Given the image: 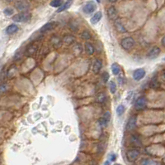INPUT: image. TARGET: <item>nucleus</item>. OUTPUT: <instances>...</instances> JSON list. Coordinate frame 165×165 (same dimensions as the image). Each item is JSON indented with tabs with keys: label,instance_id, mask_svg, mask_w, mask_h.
<instances>
[{
	"label": "nucleus",
	"instance_id": "9d476101",
	"mask_svg": "<svg viewBox=\"0 0 165 165\" xmlns=\"http://www.w3.org/2000/svg\"><path fill=\"white\" fill-rule=\"evenodd\" d=\"M102 62L101 60L97 59L94 62H93V65H92V72L95 74H98L100 72V71L102 70Z\"/></svg>",
	"mask_w": 165,
	"mask_h": 165
},
{
	"label": "nucleus",
	"instance_id": "f8f14e48",
	"mask_svg": "<svg viewBox=\"0 0 165 165\" xmlns=\"http://www.w3.org/2000/svg\"><path fill=\"white\" fill-rule=\"evenodd\" d=\"M56 26V23H54V22H50V23H47L45 25H43L41 29H40V32L41 33H45V32H48V31H50V30L54 29Z\"/></svg>",
	"mask_w": 165,
	"mask_h": 165
},
{
	"label": "nucleus",
	"instance_id": "a211bd4d",
	"mask_svg": "<svg viewBox=\"0 0 165 165\" xmlns=\"http://www.w3.org/2000/svg\"><path fill=\"white\" fill-rule=\"evenodd\" d=\"M36 52H37V47H36V46H35V45H31V46H29V47L27 48V50H26V54H27V56H28V57H32V56L36 55Z\"/></svg>",
	"mask_w": 165,
	"mask_h": 165
},
{
	"label": "nucleus",
	"instance_id": "79ce46f5",
	"mask_svg": "<svg viewBox=\"0 0 165 165\" xmlns=\"http://www.w3.org/2000/svg\"><path fill=\"white\" fill-rule=\"evenodd\" d=\"M164 60H165V59H164Z\"/></svg>",
	"mask_w": 165,
	"mask_h": 165
},
{
	"label": "nucleus",
	"instance_id": "6ab92c4d",
	"mask_svg": "<svg viewBox=\"0 0 165 165\" xmlns=\"http://www.w3.org/2000/svg\"><path fill=\"white\" fill-rule=\"evenodd\" d=\"M73 0H67L64 4H63L61 5V6L59 8L58 10H57V13H61V12H63L64 10L69 8L70 6H71L72 4H73Z\"/></svg>",
	"mask_w": 165,
	"mask_h": 165
},
{
	"label": "nucleus",
	"instance_id": "cd10ccee",
	"mask_svg": "<svg viewBox=\"0 0 165 165\" xmlns=\"http://www.w3.org/2000/svg\"><path fill=\"white\" fill-rule=\"evenodd\" d=\"M82 51V47H81L79 44H76V45L73 46V52L76 54V55H78V54L81 53Z\"/></svg>",
	"mask_w": 165,
	"mask_h": 165
},
{
	"label": "nucleus",
	"instance_id": "412c9836",
	"mask_svg": "<svg viewBox=\"0 0 165 165\" xmlns=\"http://www.w3.org/2000/svg\"><path fill=\"white\" fill-rule=\"evenodd\" d=\"M112 72L113 73V75H115V76H117V75H119L120 72H121V67H120V66L118 65L117 63H113L112 65Z\"/></svg>",
	"mask_w": 165,
	"mask_h": 165
},
{
	"label": "nucleus",
	"instance_id": "72a5a7b5",
	"mask_svg": "<svg viewBox=\"0 0 165 165\" xmlns=\"http://www.w3.org/2000/svg\"><path fill=\"white\" fill-rule=\"evenodd\" d=\"M117 80H118V82L120 83L121 85H123L124 82H125V78H124V76H123L122 74V75L119 74V76L117 78Z\"/></svg>",
	"mask_w": 165,
	"mask_h": 165
},
{
	"label": "nucleus",
	"instance_id": "c9c22d12",
	"mask_svg": "<svg viewBox=\"0 0 165 165\" xmlns=\"http://www.w3.org/2000/svg\"><path fill=\"white\" fill-rule=\"evenodd\" d=\"M162 44H163L164 47H165V36L163 38V39H162Z\"/></svg>",
	"mask_w": 165,
	"mask_h": 165
},
{
	"label": "nucleus",
	"instance_id": "7c9ffc66",
	"mask_svg": "<svg viewBox=\"0 0 165 165\" xmlns=\"http://www.w3.org/2000/svg\"><path fill=\"white\" fill-rule=\"evenodd\" d=\"M151 87L153 88H158L159 86V81H157V79L156 78H154L152 81H151V84H150Z\"/></svg>",
	"mask_w": 165,
	"mask_h": 165
},
{
	"label": "nucleus",
	"instance_id": "f3484780",
	"mask_svg": "<svg viewBox=\"0 0 165 165\" xmlns=\"http://www.w3.org/2000/svg\"><path fill=\"white\" fill-rule=\"evenodd\" d=\"M18 26L16 24H11L9 25L7 28H6V33L8 35H13L15 34L17 31H18Z\"/></svg>",
	"mask_w": 165,
	"mask_h": 165
},
{
	"label": "nucleus",
	"instance_id": "4468645a",
	"mask_svg": "<svg viewBox=\"0 0 165 165\" xmlns=\"http://www.w3.org/2000/svg\"><path fill=\"white\" fill-rule=\"evenodd\" d=\"M110 120H111V113L107 111L103 115V116L100 119V124L102 126H106L108 124V122L110 121Z\"/></svg>",
	"mask_w": 165,
	"mask_h": 165
},
{
	"label": "nucleus",
	"instance_id": "a878e982",
	"mask_svg": "<svg viewBox=\"0 0 165 165\" xmlns=\"http://www.w3.org/2000/svg\"><path fill=\"white\" fill-rule=\"evenodd\" d=\"M124 112H125V106L123 105H119L117 108V115L122 116V115L124 114Z\"/></svg>",
	"mask_w": 165,
	"mask_h": 165
},
{
	"label": "nucleus",
	"instance_id": "b1692460",
	"mask_svg": "<svg viewBox=\"0 0 165 165\" xmlns=\"http://www.w3.org/2000/svg\"><path fill=\"white\" fill-rule=\"evenodd\" d=\"M62 4H63L62 0H52L50 2V6L54 8H59Z\"/></svg>",
	"mask_w": 165,
	"mask_h": 165
},
{
	"label": "nucleus",
	"instance_id": "6e6552de",
	"mask_svg": "<svg viewBox=\"0 0 165 165\" xmlns=\"http://www.w3.org/2000/svg\"><path fill=\"white\" fill-rule=\"evenodd\" d=\"M161 50L159 47H154L153 48L150 49V51L149 52V53L147 54V57L150 59H155L159 57V55L160 54Z\"/></svg>",
	"mask_w": 165,
	"mask_h": 165
},
{
	"label": "nucleus",
	"instance_id": "0eeeda50",
	"mask_svg": "<svg viewBox=\"0 0 165 165\" xmlns=\"http://www.w3.org/2000/svg\"><path fill=\"white\" fill-rule=\"evenodd\" d=\"M145 71L143 68L136 69L133 73V78L136 81H139L142 80L143 78L145 77Z\"/></svg>",
	"mask_w": 165,
	"mask_h": 165
},
{
	"label": "nucleus",
	"instance_id": "a19ab883",
	"mask_svg": "<svg viewBox=\"0 0 165 165\" xmlns=\"http://www.w3.org/2000/svg\"><path fill=\"white\" fill-rule=\"evenodd\" d=\"M9 1H12V0H9Z\"/></svg>",
	"mask_w": 165,
	"mask_h": 165
},
{
	"label": "nucleus",
	"instance_id": "58836bf2",
	"mask_svg": "<svg viewBox=\"0 0 165 165\" xmlns=\"http://www.w3.org/2000/svg\"><path fill=\"white\" fill-rule=\"evenodd\" d=\"M97 3H101V0H97Z\"/></svg>",
	"mask_w": 165,
	"mask_h": 165
},
{
	"label": "nucleus",
	"instance_id": "e433bc0d",
	"mask_svg": "<svg viewBox=\"0 0 165 165\" xmlns=\"http://www.w3.org/2000/svg\"><path fill=\"white\" fill-rule=\"evenodd\" d=\"M107 1H108V2H109V3H115V2H117V0H107Z\"/></svg>",
	"mask_w": 165,
	"mask_h": 165
},
{
	"label": "nucleus",
	"instance_id": "393cba45",
	"mask_svg": "<svg viewBox=\"0 0 165 165\" xmlns=\"http://www.w3.org/2000/svg\"><path fill=\"white\" fill-rule=\"evenodd\" d=\"M142 165H161L160 163L151 159H146L142 162Z\"/></svg>",
	"mask_w": 165,
	"mask_h": 165
},
{
	"label": "nucleus",
	"instance_id": "1a4fd4ad",
	"mask_svg": "<svg viewBox=\"0 0 165 165\" xmlns=\"http://www.w3.org/2000/svg\"><path fill=\"white\" fill-rule=\"evenodd\" d=\"M107 16L108 18L111 20H113V21H116L118 18V13H117V11L116 9V8L114 6H112L110 7L108 10H107Z\"/></svg>",
	"mask_w": 165,
	"mask_h": 165
},
{
	"label": "nucleus",
	"instance_id": "423d86ee",
	"mask_svg": "<svg viewBox=\"0 0 165 165\" xmlns=\"http://www.w3.org/2000/svg\"><path fill=\"white\" fill-rule=\"evenodd\" d=\"M147 105V101L145 97H140L136 100V103H135V108H136L137 110H144L146 107Z\"/></svg>",
	"mask_w": 165,
	"mask_h": 165
},
{
	"label": "nucleus",
	"instance_id": "5701e85b",
	"mask_svg": "<svg viewBox=\"0 0 165 165\" xmlns=\"http://www.w3.org/2000/svg\"><path fill=\"white\" fill-rule=\"evenodd\" d=\"M106 100V95L104 93H99L96 97V101H97V103H100V104H102L104 103Z\"/></svg>",
	"mask_w": 165,
	"mask_h": 165
},
{
	"label": "nucleus",
	"instance_id": "c756f323",
	"mask_svg": "<svg viewBox=\"0 0 165 165\" xmlns=\"http://www.w3.org/2000/svg\"><path fill=\"white\" fill-rule=\"evenodd\" d=\"M131 142H132L133 144H136V145H141V140H140V139H139V137L136 135L131 136Z\"/></svg>",
	"mask_w": 165,
	"mask_h": 165
},
{
	"label": "nucleus",
	"instance_id": "f257e3e1",
	"mask_svg": "<svg viewBox=\"0 0 165 165\" xmlns=\"http://www.w3.org/2000/svg\"><path fill=\"white\" fill-rule=\"evenodd\" d=\"M31 18V15L28 12H22L20 13L14 15L13 17V20L16 23H26L28 22Z\"/></svg>",
	"mask_w": 165,
	"mask_h": 165
},
{
	"label": "nucleus",
	"instance_id": "9b49d317",
	"mask_svg": "<svg viewBox=\"0 0 165 165\" xmlns=\"http://www.w3.org/2000/svg\"><path fill=\"white\" fill-rule=\"evenodd\" d=\"M114 26H115L116 30H117L118 33H126V32H127L126 28L124 27V25L122 24V22H121L120 20H116L115 23H114Z\"/></svg>",
	"mask_w": 165,
	"mask_h": 165
},
{
	"label": "nucleus",
	"instance_id": "7ed1b4c3",
	"mask_svg": "<svg viewBox=\"0 0 165 165\" xmlns=\"http://www.w3.org/2000/svg\"><path fill=\"white\" fill-rule=\"evenodd\" d=\"M97 9V5L96 4L93 2V1H89L87 2L86 4L83 6L82 8V11L87 13V14H90V13H92L95 10Z\"/></svg>",
	"mask_w": 165,
	"mask_h": 165
},
{
	"label": "nucleus",
	"instance_id": "2f4dec72",
	"mask_svg": "<svg viewBox=\"0 0 165 165\" xmlns=\"http://www.w3.org/2000/svg\"><path fill=\"white\" fill-rule=\"evenodd\" d=\"M3 13H4V14L7 15V16H11V15H13V9L11 8H5L4 9Z\"/></svg>",
	"mask_w": 165,
	"mask_h": 165
},
{
	"label": "nucleus",
	"instance_id": "4be33fe9",
	"mask_svg": "<svg viewBox=\"0 0 165 165\" xmlns=\"http://www.w3.org/2000/svg\"><path fill=\"white\" fill-rule=\"evenodd\" d=\"M85 50H86V52L88 55H92V54L94 53V52H95L94 47L91 43H89V42H87V43L85 44Z\"/></svg>",
	"mask_w": 165,
	"mask_h": 165
},
{
	"label": "nucleus",
	"instance_id": "4c0bfd02",
	"mask_svg": "<svg viewBox=\"0 0 165 165\" xmlns=\"http://www.w3.org/2000/svg\"><path fill=\"white\" fill-rule=\"evenodd\" d=\"M104 165H109V161L106 162V163H105V164H104Z\"/></svg>",
	"mask_w": 165,
	"mask_h": 165
},
{
	"label": "nucleus",
	"instance_id": "473e14b6",
	"mask_svg": "<svg viewBox=\"0 0 165 165\" xmlns=\"http://www.w3.org/2000/svg\"><path fill=\"white\" fill-rule=\"evenodd\" d=\"M102 79L103 82L107 83L108 81V80H109V74L107 72H103L102 76Z\"/></svg>",
	"mask_w": 165,
	"mask_h": 165
},
{
	"label": "nucleus",
	"instance_id": "2eb2a0df",
	"mask_svg": "<svg viewBox=\"0 0 165 165\" xmlns=\"http://www.w3.org/2000/svg\"><path fill=\"white\" fill-rule=\"evenodd\" d=\"M16 8H17V9L19 10V11L27 12L29 8V4L27 3L24 2V1H21V2H18L16 4Z\"/></svg>",
	"mask_w": 165,
	"mask_h": 165
},
{
	"label": "nucleus",
	"instance_id": "bb28decb",
	"mask_svg": "<svg viewBox=\"0 0 165 165\" xmlns=\"http://www.w3.org/2000/svg\"><path fill=\"white\" fill-rule=\"evenodd\" d=\"M81 38L82 39H84V40H89V39H91L92 38V36H91V34L90 33L87 31V30H85V31H83L81 34Z\"/></svg>",
	"mask_w": 165,
	"mask_h": 165
},
{
	"label": "nucleus",
	"instance_id": "ddd939ff",
	"mask_svg": "<svg viewBox=\"0 0 165 165\" xmlns=\"http://www.w3.org/2000/svg\"><path fill=\"white\" fill-rule=\"evenodd\" d=\"M50 42H51V44L53 45L55 47L58 48V47H59L61 46V44L63 42V40H61L58 36L54 35V36L51 37V38H50Z\"/></svg>",
	"mask_w": 165,
	"mask_h": 165
},
{
	"label": "nucleus",
	"instance_id": "aec40b11",
	"mask_svg": "<svg viewBox=\"0 0 165 165\" xmlns=\"http://www.w3.org/2000/svg\"><path fill=\"white\" fill-rule=\"evenodd\" d=\"M63 42L64 43L67 44V45H71L75 42V38L72 36V35H65L63 38Z\"/></svg>",
	"mask_w": 165,
	"mask_h": 165
},
{
	"label": "nucleus",
	"instance_id": "c85d7f7f",
	"mask_svg": "<svg viewBox=\"0 0 165 165\" xmlns=\"http://www.w3.org/2000/svg\"><path fill=\"white\" fill-rule=\"evenodd\" d=\"M109 88H110V91H111L112 94H115L116 91H117V85L114 81H110Z\"/></svg>",
	"mask_w": 165,
	"mask_h": 165
},
{
	"label": "nucleus",
	"instance_id": "20e7f679",
	"mask_svg": "<svg viewBox=\"0 0 165 165\" xmlns=\"http://www.w3.org/2000/svg\"><path fill=\"white\" fill-rule=\"evenodd\" d=\"M140 155V150L139 149H130L126 152V158L130 162H133L137 159V158Z\"/></svg>",
	"mask_w": 165,
	"mask_h": 165
},
{
	"label": "nucleus",
	"instance_id": "ea45409f",
	"mask_svg": "<svg viewBox=\"0 0 165 165\" xmlns=\"http://www.w3.org/2000/svg\"><path fill=\"white\" fill-rule=\"evenodd\" d=\"M114 165H121V164H115Z\"/></svg>",
	"mask_w": 165,
	"mask_h": 165
},
{
	"label": "nucleus",
	"instance_id": "f704fd0d",
	"mask_svg": "<svg viewBox=\"0 0 165 165\" xmlns=\"http://www.w3.org/2000/svg\"><path fill=\"white\" fill-rule=\"evenodd\" d=\"M116 159H117V156H116V154H112L110 155V160L112 161V162H114V161L116 160Z\"/></svg>",
	"mask_w": 165,
	"mask_h": 165
},
{
	"label": "nucleus",
	"instance_id": "dca6fc26",
	"mask_svg": "<svg viewBox=\"0 0 165 165\" xmlns=\"http://www.w3.org/2000/svg\"><path fill=\"white\" fill-rule=\"evenodd\" d=\"M102 13L99 11V12H97L95 14L92 16V18L90 20V22H91L92 24H97V23H99L100 20L102 19Z\"/></svg>",
	"mask_w": 165,
	"mask_h": 165
},
{
	"label": "nucleus",
	"instance_id": "f03ea898",
	"mask_svg": "<svg viewBox=\"0 0 165 165\" xmlns=\"http://www.w3.org/2000/svg\"><path fill=\"white\" fill-rule=\"evenodd\" d=\"M135 44H136V42L134 38H132L131 37H127V38H125L122 40L121 42V46L122 47L124 50L126 51H130L131 49L135 47Z\"/></svg>",
	"mask_w": 165,
	"mask_h": 165
},
{
	"label": "nucleus",
	"instance_id": "39448f33",
	"mask_svg": "<svg viewBox=\"0 0 165 165\" xmlns=\"http://www.w3.org/2000/svg\"><path fill=\"white\" fill-rule=\"evenodd\" d=\"M136 121H137V118L136 115H132L129 118L128 121L126 123V130L127 131H131L133 130L136 126Z\"/></svg>",
	"mask_w": 165,
	"mask_h": 165
}]
</instances>
